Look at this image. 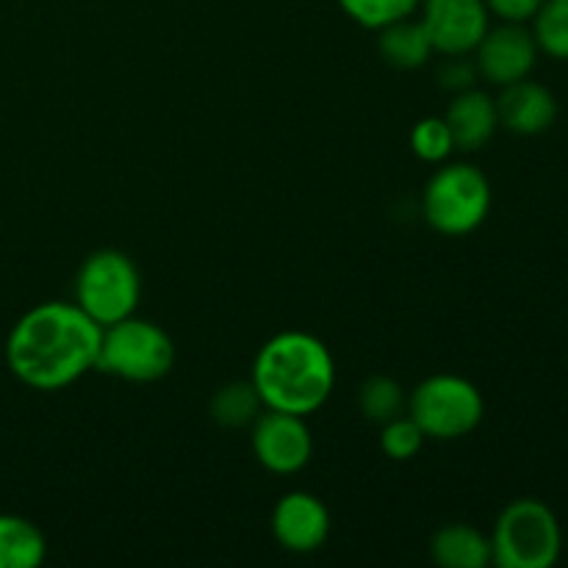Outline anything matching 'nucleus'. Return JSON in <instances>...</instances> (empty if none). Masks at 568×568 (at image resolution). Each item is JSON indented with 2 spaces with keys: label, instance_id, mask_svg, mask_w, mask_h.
<instances>
[{
  "label": "nucleus",
  "instance_id": "2eb2a0df",
  "mask_svg": "<svg viewBox=\"0 0 568 568\" xmlns=\"http://www.w3.org/2000/svg\"><path fill=\"white\" fill-rule=\"evenodd\" d=\"M377 50H381L383 61H386L388 67H397V70H416V67H425L427 61H430V55L436 53L425 22L410 20V17H403V20L381 28Z\"/></svg>",
  "mask_w": 568,
  "mask_h": 568
},
{
  "label": "nucleus",
  "instance_id": "423d86ee",
  "mask_svg": "<svg viewBox=\"0 0 568 568\" xmlns=\"http://www.w3.org/2000/svg\"><path fill=\"white\" fill-rule=\"evenodd\" d=\"M142 300V275L131 255L103 247L87 255L75 275V305L100 327L136 314Z\"/></svg>",
  "mask_w": 568,
  "mask_h": 568
},
{
  "label": "nucleus",
  "instance_id": "0eeeda50",
  "mask_svg": "<svg viewBox=\"0 0 568 568\" xmlns=\"http://www.w3.org/2000/svg\"><path fill=\"white\" fill-rule=\"evenodd\" d=\"M408 416L422 427L425 438L458 442L480 427L486 399L480 388L460 375H430L408 397Z\"/></svg>",
  "mask_w": 568,
  "mask_h": 568
},
{
  "label": "nucleus",
  "instance_id": "a211bd4d",
  "mask_svg": "<svg viewBox=\"0 0 568 568\" xmlns=\"http://www.w3.org/2000/svg\"><path fill=\"white\" fill-rule=\"evenodd\" d=\"M261 403L258 392H255L253 381H233L225 383L220 392L211 397V419L222 427H244V425H253L258 419Z\"/></svg>",
  "mask_w": 568,
  "mask_h": 568
},
{
  "label": "nucleus",
  "instance_id": "f03ea898",
  "mask_svg": "<svg viewBox=\"0 0 568 568\" xmlns=\"http://www.w3.org/2000/svg\"><path fill=\"white\" fill-rule=\"evenodd\" d=\"M250 381L264 408L311 416L331 399L336 361L322 338L305 331H283L258 349Z\"/></svg>",
  "mask_w": 568,
  "mask_h": 568
},
{
  "label": "nucleus",
  "instance_id": "ddd939ff",
  "mask_svg": "<svg viewBox=\"0 0 568 568\" xmlns=\"http://www.w3.org/2000/svg\"><path fill=\"white\" fill-rule=\"evenodd\" d=\"M444 120H447L449 133H453L455 150L477 153V150L491 142L499 128L497 100L483 92V89L471 87L466 92L455 94Z\"/></svg>",
  "mask_w": 568,
  "mask_h": 568
},
{
  "label": "nucleus",
  "instance_id": "39448f33",
  "mask_svg": "<svg viewBox=\"0 0 568 568\" xmlns=\"http://www.w3.org/2000/svg\"><path fill=\"white\" fill-rule=\"evenodd\" d=\"M175 366V344L161 325L139 316L103 327L94 369L128 383H155Z\"/></svg>",
  "mask_w": 568,
  "mask_h": 568
},
{
  "label": "nucleus",
  "instance_id": "f257e3e1",
  "mask_svg": "<svg viewBox=\"0 0 568 568\" xmlns=\"http://www.w3.org/2000/svg\"><path fill=\"white\" fill-rule=\"evenodd\" d=\"M103 327L75 303L33 305L6 338L11 375L37 392H61L94 369Z\"/></svg>",
  "mask_w": 568,
  "mask_h": 568
},
{
  "label": "nucleus",
  "instance_id": "4be33fe9",
  "mask_svg": "<svg viewBox=\"0 0 568 568\" xmlns=\"http://www.w3.org/2000/svg\"><path fill=\"white\" fill-rule=\"evenodd\" d=\"M422 444H425V433L422 427L410 419L408 414L397 416V419L386 422L381 430V449L386 458L392 460H410L419 455Z\"/></svg>",
  "mask_w": 568,
  "mask_h": 568
},
{
  "label": "nucleus",
  "instance_id": "aec40b11",
  "mask_svg": "<svg viewBox=\"0 0 568 568\" xmlns=\"http://www.w3.org/2000/svg\"><path fill=\"white\" fill-rule=\"evenodd\" d=\"M344 14L369 31L392 26V22L410 17L422 6V0H338Z\"/></svg>",
  "mask_w": 568,
  "mask_h": 568
},
{
  "label": "nucleus",
  "instance_id": "4468645a",
  "mask_svg": "<svg viewBox=\"0 0 568 568\" xmlns=\"http://www.w3.org/2000/svg\"><path fill=\"white\" fill-rule=\"evenodd\" d=\"M433 564L444 568H486L491 564V538L471 525H444L430 538Z\"/></svg>",
  "mask_w": 568,
  "mask_h": 568
},
{
  "label": "nucleus",
  "instance_id": "5701e85b",
  "mask_svg": "<svg viewBox=\"0 0 568 568\" xmlns=\"http://www.w3.org/2000/svg\"><path fill=\"white\" fill-rule=\"evenodd\" d=\"M436 78H438V83H442V89L458 94V92H466V89L475 87L477 78H480V72H477L475 61H469L466 55H447V61L438 67Z\"/></svg>",
  "mask_w": 568,
  "mask_h": 568
},
{
  "label": "nucleus",
  "instance_id": "f8f14e48",
  "mask_svg": "<svg viewBox=\"0 0 568 568\" xmlns=\"http://www.w3.org/2000/svg\"><path fill=\"white\" fill-rule=\"evenodd\" d=\"M497 114L499 125L516 136H538L558 122L560 103L552 89L525 78L503 87V94L497 98Z\"/></svg>",
  "mask_w": 568,
  "mask_h": 568
},
{
  "label": "nucleus",
  "instance_id": "20e7f679",
  "mask_svg": "<svg viewBox=\"0 0 568 568\" xmlns=\"http://www.w3.org/2000/svg\"><path fill=\"white\" fill-rule=\"evenodd\" d=\"M494 192L486 172L475 164H444L422 192V214L436 233L449 239L469 236L491 211Z\"/></svg>",
  "mask_w": 568,
  "mask_h": 568
},
{
  "label": "nucleus",
  "instance_id": "7ed1b4c3",
  "mask_svg": "<svg viewBox=\"0 0 568 568\" xmlns=\"http://www.w3.org/2000/svg\"><path fill=\"white\" fill-rule=\"evenodd\" d=\"M491 564L499 568H552L564 552V530L547 503L514 499L497 516L491 536Z\"/></svg>",
  "mask_w": 568,
  "mask_h": 568
},
{
  "label": "nucleus",
  "instance_id": "dca6fc26",
  "mask_svg": "<svg viewBox=\"0 0 568 568\" xmlns=\"http://www.w3.org/2000/svg\"><path fill=\"white\" fill-rule=\"evenodd\" d=\"M48 541L33 521L0 514V568H37L44 564Z\"/></svg>",
  "mask_w": 568,
  "mask_h": 568
},
{
  "label": "nucleus",
  "instance_id": "b1692460",
  "mask_svg": "<svg viewBox=\"0 0 568 568\" xmlns=\"http://www.w3.org/2000/svg\"><path fill=\"white\" fill-rule=\"evenodd\" d=\"M544 0H486L488 11L503 22H530Z\"/></svg>",
  "mask_w": 568,
  "mask_h": 568
},
{
  "label": "nucleus",
  "instance_id": "9b49d317",
  "mask_svg": "<svg viewBox=\"0 0 568 568\" xmlns=\"http://www.w3.org/2000/svg\"><path fill=\"white\" fill-rule=\"evenodd\" d=\"M272 536L286 552H316L331 536V510L308 491L283 494L272 510Z\"/></svg>",
  "mask_w": 568,
  "mask_h": 568
},
{
  "label": "nucleus",
  "instance_id": "9d476101",
  "mask_svg": "<svg viewBox=\"0 0 568 568\" xmlns=\"http://www.w3.org/2000/svg\"><path fill=\"white\" fill-rule=\"evenodd\" d=\"M433 50L442 55H469L491 28L486 0H422Z\"/></svg>",
  "mask_w": 568,
  "mask_h": 568
},
{
  "label": "nucleus",
  "instance_id": "412c9836",
  "mask_svg": "<svg viewBox=\"0 0 568 568\" xmlns=\"http://www.w3.org/2000/svg\"><path fill=\"white\" fill-rule=\"evenodd\" d=\"M410 150L427 164H444L455 150L453 133L444 116H425L410 131Z\"/></svg>",
  "mask_w": 568,
  "mask_h": 568
},
{
  "label": "nucleus",
  "instance_id": "1a4fd4ad",
  "mask_svg": "<svg viewBox=\"0 0 568 568\" xmlns=\"http://www.w3.org/2000/svg\"><path fill=\"white\" fill-rule=\"evenodd\" d=\"M538 42L525 22H503L488 28L486 37L475 48L477 72L494 87L525 81L538 64Z\"/></svg>",
  "mask_w": 568,
  "mask_h": 568
},
{
  "label": "nucleus",
  "instance_id": "f3484780",
  "mask_svg": "<svg viewBox=\"0 0 568 568\" xmlns=\"http://www.w3.org/2000/svg\"><path fill=\"white\" fill-rule=\"evenodd\" d=\"M358 408L372 425H386L397 416L408 414V394L399 381L388 375H372L358 388Z\"/></svg>",
  "mask_w": 568,
  "mask_h": 568
},
{
  "label": "nucleus",
  "instance_id": "6ab92c4d",
  "mask_svg": "<svg viewBox=\"0 0 568 568\" xmlns=\"http://www.w3.org/2000/svg\"><path fill=\"white\" fill-rule=\"evenodd\" d=\"M530 22L538 50L549 59L568 61V0H544Z\"/></svg>",
  "mask_w": 568,
  "mask_h": 568
},
{
  "label": "nucleus",
  "instance_id": "6e6552de",
  "mask_svg": "<svg viewBox=\"0 0 568 568\" xmlns=\"http://www.w3.org/2000/svg\"><path fill=\"white\" fill-rule=\"evenodd\" d=\"M253 455L272 475H297L311 464L314 455V436H311L305 416L270 410L258 414L253 422Z\"/></svg>",
  "mask_w": 568,
  "mask_h": 568
}]
</instances>
